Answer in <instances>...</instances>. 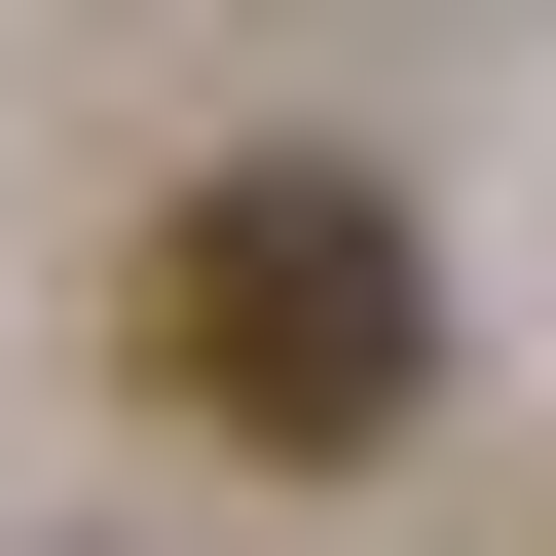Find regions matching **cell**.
I'll return each instance as SVG.
<instances>
[{"label":"cell","instance_id":"1","mask_svg":"<svg viewBox=\"0 0 556 556\" xmlns=\"http://www.w3.org/2000/svg\"><path fill=\"white\" fill-rule=\"evenodd\" d=\"M149 371H186L223 445H408V371H445V260H408V186H334V149H223V186L149 223Z\"/></svg>","mask_w":556,"mask_h":556}]
</instances>
